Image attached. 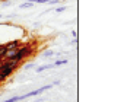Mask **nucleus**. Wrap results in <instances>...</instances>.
<instances>
[{"label": "nucleus", "instance_id": "nucleus-9", "mask_svg": "<svg viewBox=\"0 0 127 102\" xmlns=\"http://www.w3.org/2000/svg\"><path fill=\"white\" fill-rule=\"evenodd\" d=\"M19 101H21V96H13V98H9V99H6L3 102H19Z\"/></svg>", "mask_w": 127, "mask_h": 102}, {"label": "nucleus", "instance_id": "nucleus-15", "mask_svg": "<svg viewBox=\"0 0 127 102\" xmlns=\"http://www.w3.org/2000/svg\"><path fill=\"white\" fill-rule=\"evenodd\" d=\"M3 60H4V58H3V55H0V63H1Z\"/></svg>", "mask_w": 127, "mask_h": 102}, {"label": "nucleus", "instance_id": "nucleus-4", "mask_svg": "<svg viewBox=\"0 0 127 102\" xmlns=\"http://www.w3.org/2000/svg\"><path fill=\"white\" fill-rule=\"evenodd\" d=\"M13 72H15V69H13V67H6V69H3V70H1L3 76L6 77V79L12 76V75H13Z\"/></svg>", "mask_w": 127, "mask_h": 102}, {"label": "nucleus", "instance_id": "nucleus-2", "mask_svg": "<svg viewBox=\"0 0 127 102\" xmlns=\"http://www.w3.org/2000/svg\"><path fill=\"white\" fill-rule=\"evenodd\" d=\"M51 88H53V85H45V86H42V88H39V89H35V90H32V92H29V93H26V95H22V96H21V101H22V99H26V98H31V96L41 95L42 92L51 89Z\"/></svg>", "mask_w": 127, "mask_h": 102}, {"label": "nucleus", "instance_id": "nucleus-18", "mask_svg": "<svg viewBox=\"0 0 127 102\" xmlns=\"http://www.w3.org/2000/svg\"><path fill=\"white\" fill-rule=\"evenodd\" d=\"M3 1H4V0H3Z\"/></svg>", "mask_w": 127, "mask_h": 102}, {"label": "nucleus", "instance_id": "nucleus-13", "mask_svg": "<svg viewBox=\"0 0 127 102\" xmlns=\"http://www.w3.org/2000/svg\"><path fill=\"white\" fill-rule=\"evenodd\" d=\"M72 35H73V38H77V32L76 31H72Z\"/></svg>", "mask_w": 127, "mask_h": 102}, {"label": "nucleus", "instance_id": "nucleus-6", "mask_svg": "<svg viewBox=\"0 0 127 102\" xmlns=\"http://www.w3.org/2000/svg\"><path fill=\"white\" fill-rule=\"evenodd\" d=\"M34 6V3H29V1H25V3H22L21 6H19V9H29V7H32Z\"/></svg>", "mask_w": 127, "mask_h": 102}, {"label": "nucleus", "instance_id": "nucleus-3", "mask_svg": "<svg viewBox=\"0 0 127 102\" xmlns=\"http://www.w3.org/2000/svg\"><path fill=\"white\" fill-rule=\"evenodd\" d=\"M4 47H6L7 50H16V48H19V47H21V41H19V39H12V41L6 42V44H4Z\"/></svg>", "mask_w": 127, "mask_h": 102}, {"label": "nucleus", "instance_id": "nucleus-17", "mask_svg": "<svg viewBox=\"0 0 127 102\" xmlns=\"http://www.w3.org/2000/svg\"><path fill=\"white\" fill-rule=\"evenodd\" d=\"M34 3H39V0H34Z\"/></svg>", "mask_w": 127, "mask_h": 102}, {"label": "nucleus", "instance_id": "nucleus-7", "mask_svg": "<svg viewBox=\"0 0 127 102\" xmlns=\"http://www.w3.org/2000/svg\"><path fill=\"white\" fill-rule=\"evenodd\" d=\"M53 55H54V52H53V51H44V52H42V54H41V57H42V58H48V57H53Z\"/></svg>", "mask_w": 127, "mask_h": 102}, {"label": "nucleus", "instance_id": "nucleus-1", "mask_svg": "<svg viewBox=\"0 0 127 102\" xmlns=\"http://www.w3.org/2000/svg\"><path fill=\"white\" fill-rule=\"evenodd\" d=\"M34 54V48L31 47V45H28V44H25V45H21L18 50H16V55H15V61L16 63H21L22 60H25L26 57H29V55H32Z\"/></svg>", "mask_w": 127, "mask_h": 102}, {"label": "nucleus", "instance_id": "nucleus-11", "mask_svg": "<svg viewBox=\"0 0 127 102\" xmlns=\"http://www.w3.org/2000/svg\"><path fill=\"white\" fill-rule=\"evenodd\" d=\"M66 9H67L66 6H60V7H57V9H56V12H57V13H62V12H64Z\"/></svg>", "mask_w": 127, "mask_h": 102}, {"label": "nucleus", "instance_id": "nucleus-12", "mask_svg": "<svg viewBox=\"0 0 127 102\" xmlns=\"http://www.w3.org/2000/svg\"><path fill=\"white\" fill-rule=\"evenodd\" d=\"M51 85H53V86H57V85H60V80H56V82H53Z\"/></svg>", "mask_w": 127, "mask_h": 102}, {"label": "nucleus", "instance_id": "nucleus-14", "mask_svg": "<svg viewBox=\"0 0 127 102\" xmlns=\"http://www.w3.org/2000/svg\"><path fill=\"white\" fill-rule=\"evenodd\" d=\"M47 1H51V0H39V4H42V3H47Z\"/></svg>", "mask_w": 127, "mask_h": 102}, {"label": "nucleus", "instance_id": "nucleus-16", "mask_svg": "<svg viewBox=\"0 0 127 102\" xmlns=\"http://www.w3.org/2000/svg\"><path fill=\"white\" fill-rule=\"evenodd\" d=\"M26 1H29V3H34V0H26Z\"/></svg>", "mask_w": 127, "mask_h": 102}, {"label": "nucleus", "instance_id": "nucleus-8", "mask_svg": "<svg viewBox=\"0 0 127 102\" xmlns=\"http://www.w3.org/2000/svg\"><path fill=\"white\" fill-rule=\"evenodd\" d=\"M69 61L66 60V58H63V60H57L56 63H54V67H59V66H63V64H67Z\"/></svg>", "mask_w": 127, "mask_h": 102}, {"label": "nucleus", "instance_id": "nucleus-10", "mask_svg": "<svg viewBox=\"0 0 127 102\" xmlns=\"http://www.w3.org/2000/svg\"><path fill=\"white\" fill-rule=\"evenodd\" d=\"M24 69L25 70H32V69H35V63H28L24 66Z\"/></svg>", "mask_w": 127, "mask_h": 102}, {"label": "nucleus", "instance_id": "nucleus-5", "mask_svg": "<svg viewBox=\"0 0 127 102\" xmlns=\"http://www.w3.org/2000/svg\"><path fill=\"white\" fill-rule=\"evenodd\" d=\"M54 67V64H44V66H39V67H37V72L38 73H42V72H45V70H48V69H53Z\"/></svg>", "mask_w": 127, "mask_h": 102}]
</instances>
